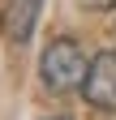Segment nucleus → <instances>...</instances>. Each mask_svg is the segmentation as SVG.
Instances as JSON below:
<instances>
[{"instance_id": "f257e3e1", "label": "nucleus", "mask_w": 116, "mask_h": 120, "mask_svg": "<svg viewBox=\"0 0 116 120\" xmlns=\"http://www.w3.org/2000/svg\"><path fill=\"white\" fill-rule=\"evenodd\" d=\"M86 69H90V60H86V52L77 47L73 39H52L47 47H43V56H39L43 86H47L52 94H69V90H82V82H86Z\"/></svg>"}, {"instance_id": "f03ea898", "label": "nucleus", "mask_w": 116, "mask_h": 120, "mask_svg": "<svg viewBox=\"0 0 116 120\" xmlns=\"http://www.w3.org/2000/svg\"><path fill=\"white\" fill-rule=\"evenodd\" d=\"M82 99L99 112H116V52H99L86 69Z\"/></svg>"}, {"instance_id": "7ed1b4c3", "label": "nucleus", "mask_w": 116, "mask_h": 120, "mask_svg": "<svg viewBox=\"0 0 116 120\" xmlns=\"http://www.w3.org/2000/svg\"><path fill=\"white\" fill-rule=\"evenodd\" d=\"M39 9H43V0H4V9H0V34L9 43H26L35 34Z\"/></svg>"}, {"instance_id": "20e7f679", "label": "nucleus", "mask_w": 116, "mask_h": 120, "mask_svg": "<svg viewBox=\"0 0 116 120\" xmlns=\"http://www.w3.org/2000/svg\"><path fill=\"white\" fill-rule=\"evenodd\" d=\"M47 120H69V116H47Z\"/></svg>"}]
</instances>
